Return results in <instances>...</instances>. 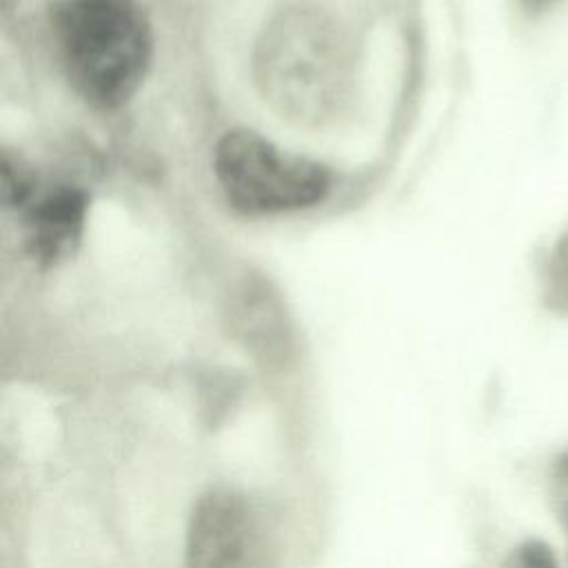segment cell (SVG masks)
Listing matches in <instances>:
<instances>
[{"label": "cell", "mask_w": 568, "mask_h": 568, "mask_svg": "<svg viewBox=\"0 0 568 568\" xmlns=\"http://www.w3.org/2000/svg\"><path fill=\"white\" fill-rule=\"evenodd\" d=\"M253 73L264 100L304 126H322L344 109L353 58L339 24L315 7H288L262 31Z\"/></svg>", "instance_id": "6da1fadb"}, {"label": "cell", "mask_w": 568, "mask_h": 568, "mask_svg": "<svg viewBox=\"0 0 568 568\" xmlns=\"http://www.w3.org/2000/svg\"><path fill=\"white\" fill-rule=\"evenodd\" d=\"M53 33L67 78L89 104L118 109L140 89L151 29L133 0H62Z\"/></svg>", "instance_id": "7a4b0ae2"}, {"label": "cell", "mask_w": 568, "mask_h": 568, "mask_svg": "<svg viewBox=\"0 0 568 568\" xmlns=\"http://www.w3.org/2000/svg\"><path fill=\"white\" fill-rule=\"evenodd\" d=\"M215 178L226 200L251 215L313 206L328 191V171L253 131H229L215 146Z\"/></svg>", "instance_id": "3957f363"}, {"label": "cell", "mask_w": 568, "mask_h": 568, "mask_svg": "<svg viewBox=\"0 0 568 568\" xmlns=\"http://www.w3.org/2000/svg\"><path fill=\"white\" fill-rule=\"evenodd\" d=\"M271 530L262 506L242 488L217 484L193 501L182 568H271Z\"/></svg>", "instance_id": "277c9868"}, {"label": "cell", "mask_w": 568, "mask_h": 568, "mask_svg": "<svg viewBox=\"0 0 568 568\" xmlns=\"http://www.w3.org/2000/svg\"><path fill=\"white\" fill-rule=\"evenodd\" d=\"M9 204L27 209V242L38 260L58 262L73 253L84 226L87 200L82 191L51 186L49 191H36L33 195V186L24 182Z\"/></svg>", "instance_id": "5b68a950"}, {"label": "cell", "mask_w": 568, "mask_h": 568, "mask_svg": "<svg viewBox=\"0 0 568 568\" xmlns=\"http://www.w3.org/2000/svg\"><path fill=\"white\" fill-rule=\"evenodd\" d=\"M504 568H559V564L546 541L528 539L513 550Z\"/></svg>", "instance_id": "8992f818"}, {"label": "cell", "mask_w": 568, "mask_h": 568, "mask_svg": "<svg viewBox=\"0 0 568 568\" xmlns=\"http://www.w3.org/2000/svg\"><path fill=\"white\" fill-rule=\"evenodd\" d=\"M524 4V9H528L530 13H537V11H544L548 7H552L557 0H519Z\"/></svg>", "instance_id": "52a82bcc"}, {"label": "cell", "mask_w": 568, "mask_h": 568, "mask_svg": "<svg viewBox=\"0 0 568 568\" xmlns=\"http://www.w3.org/2000/svg\"><path fill=\"white\" fill-rule=\"evenodd\" d=\"M16 2H20V0H2V4H4V11H11Z\"/></svg>", "instance_id": "ba28073f"}, {"label": "cell", "mask_w": 568, "mask_h": 568, "mask_svg": "<svg viewBox=\"0 0 568 568\" xmlns=\"http://www.w3.org/2000/svg\"><path fill=\"white\" fill-rule=\"evenodd\" d=\"M564 473H566V475H568V455H566V457H564Z\"/></svg>", "instance_id": "9c48e42d"}, {"label": "cell", "mask_w": 568, "mask_h": 568, "mask_svg": "<svg viewBox=\"0 0 568 568\" xmlns=\"http://www.w3.org/2000/svg\"><path fill=\"white\" fill-rule=\"evenodd\" d=\"M566 530H568V513H566Z\"/></svg>", "instance_id": "30bf717a"}]
</instances>
